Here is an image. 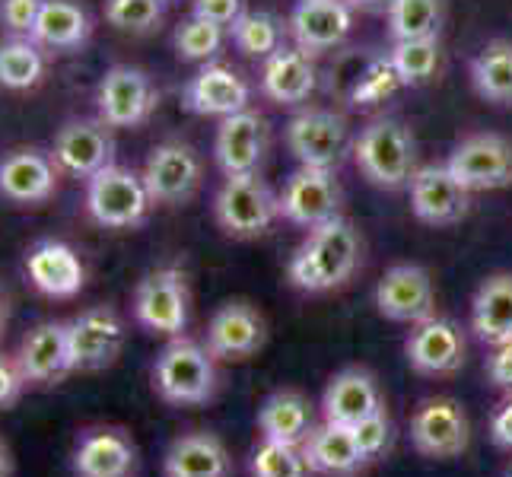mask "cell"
<instances>
[{
    "mask_svg": "<svg viewBox=\"0 0 512 477\" xmlns=\"http://www.w3.org/2000/svg\"><path fill=\"white\" fill-rule=\"evenodd\" d=\"M363 264L360 229L344 217H334L322 226L309 229L306 242L299 245L287 277L303 293H328L344 287Z\"/></svg>",
    "mask_w": 512,
    "mask_h": 477,
    "instance_id": "obj_1",
    "label": "cell"
},
{
    "mask_svg": "<svg viewBox=\"0 0 512 477\" xmlns=\"http://www.w3.org/2000/svg\"><path fill=\"white\" fill-rule=\"evenodd\" d=\"M153 388L175 408H198L217 395V360L191 338H169L153 363Z\"/></svg>",
    "mask_w": 512,
    "mask_h": 477,
    "instance_id": "obj_2",
    "label": "cell"
},
{
    "mask_svg": "<svg viewBox=\"0 0 512 477\" xmlns=\"http://www.w3.org/2000/svg\"><path fill=\"white\" fill-rule=\"evenodd\" d=\"M353 159H357V169L369 182L395 191L411 185L414 179L417 144L401 121L379 118L373 125H366L360 137L353 140Z\"/></svg>",
    "mask_w": 512,
    "mask_h": 477,
    "instance_id": "obj_3",
    "label": "cell"
},
{
    "mask_svg": "<svg viewBox=\"0 0 512 477\" xmlns=\"http://www.w3.org/2000/svg\"><path fill=\"white\" fill-rule=\"evenodd\" d=\"M153 198L144 175L128 166H105L86 179V214L105 229H134L150 217Z\"/></svg>",
    "mask_w": 512,
    "mask_h": 477,
    "instance_id": "obj_4",
    "label": "cell"
},
{
    "mask_svg": "<svg viewBox=\"0 0 512 477\" xmlns=\"http://www.w3.org/2000/svg\"><path fill=\"white\" fill-rule=\"evenodd\" d=\"M217 226L233 239L264 236L280 217V201L258 172L226 175L214 198Z\"/></svg>",
    "mask_w": 512,
    "mask_h": 477,
    "instance_id": "obj_5",
    "label": "cell"
},
{
    "mask_svg": "<svg viewBox=\"0 0 512 477\" xmlns=\"http://www.w3.org/2000/svg\"><path fill=\"white\" fill-rule=\"evenodd\" d=\"M191 312V290L182 268L166 264V268H153L140 277L134 290V318L137 325L156 334V338H182L188 328Z\"/></svg>",
    "mask_w": 512,
    "mask_h": 477,
    "instance_id": "obj_6",
    "label": "cell"
},
{
    "mask_svg": "<svg viewBox=\"0 0 512 477\" xmlns=\"http://www.w3.org/2000/svg\"><path fill=\"white\" fill-rule=\"evenodd\" d=\"M125 318L112 306H90L67 322L70 341V366L74 373H102L115 366V360L125 350Z\"/></svg>",
    "mask_w": 512,
    "mask_h": 477,
    "instance_id": "obj_7",
    "label": "cell"
},
{
    "mask_svg": "<svg viewBox=\"0 0 512 477\" xmlns=\"http://www.w3.org/2000/svg\"><path fill=\"white\" fill-rule=\"evenodd\" d=\"M160 93L140 67L112 64L96 86V109L109 128H137L153 115Z\"/></svg>",
    "mask_w": 512,
    "mask_h": 477,
    "instance_id": "obj_8",
    "label": "cell"
},
{
    "mask_svg": "<svg viewBox=\"0 0 512 477\" xmlns=\"http://www.w3.org/2000/svg\"><path fill=\"white\" fill-rule=\"evenodd\" d=\"M280 201V217L293 226L315 229L334 217H341V201L344 191L334 169H315V166H299L284 191L277 194Z\"/></svg>",
    "mask_w": 512,
    "mask_h": 477,
    "instance_id": "obj_9",
    "label": "cell"
},
{
    "mask_svg": "<svg viewBox=\"0 0 512 477\" xmlns=\"http://www.w3.org/2000/svg\"><path fill=\"white\" fill-rule=\"evenodd\" d=\"M411 443L423 458H446L465 455L471 446V423L465 408L455 398H427L417 404L411 417Z\"/></svg>",
    "mask_w": 512,
    "mask_h": 477,
    "instance_id": "obj_10",
    "label": "cell"
},
{
    "mask_svg": "<svg viewBox=\"0 0 512 477\" xmlns=\"http://www.w3.org/2000/svg\"><path fill=\"white\" fill-rule=\"evenodd\" d=\"M144 182L153 204H188L194 198V191L201 188L204 179V163L198 150L185 140H163L156 144L144 163Z\"/></svg>",
    "mask_w": 512,
    "mask_h": 477,
    "instance_id": "obj_11",
    "label": "cell"
},
{
    "mask_svg": "<svg viewBox=\"0 0 512 477\" xmlns=\"http://www.w3.org/2000/svg\"><path fill=\"white\" fill-rule=\"evenodd\" d=\"M48 153L58 163L61 175L86 182L115 163V137L102 118H74L55 134Z\"/></svg>",
    "mask_w": 512,
    "mask_h": 477,
    "instance_id": "obj_12",
    "label": "cell"
},
{
    "mask_svg": "<svg viewBox=\"0 0 512 477\" xmlns=\"http://www.w3.org/2000/svg\"><path fill=\"white\" fill-rule=\"evenodd\" d=\"M287 147L299 166L334 169L350 150V131L344 115L331 109H306L287 125Z\"/></svg>",
    "mask_w": 512,
    "mask_h": 477,
    "instance_id": "obj_13",
    "label": "cell"
},
{
    "mask_svg": "<svg viewBox=\"0 0 512 477\" xmlns=\"http://www.w3.org/2000/svg\"><path fill=\"white\" fill-rule=\"evenodd\" d=\"M61 169L39 147H13L0 153V198L16 207H39L55 198Z\"/></svg>",
    "mask_w": 512,
    "mask_h": 477,
    "instance_id": "obj_14",
    "label": "cell"
},
{
    "mask_svg": "<svg viewBox=\"0 0 512 477\" xmlns=\"http://www.w3.org/2000/svg\"><path fill=\"white\" fill-rule=\"evenodd\" d=\"M465 334L452 318L430 315L414 325V331L404 341V357H408L411 369L420 376L443 379L455 376L465 366Z\"/></svg>",
    "mask_w": 512,
    "mask_h": 477,
    "instance_id": "obj_15",
    "label": "cell"
},
{
    "mask_svg": "<svg viewBox=\"0 0 512 477\" xmlns=\"http://www.w3.org/2000/svg\"><path fill=\"white\" fill-rule=\"evenodd\" d=\"M446 166L468 191L506 188L512 185V144L500 134H474L452 150Z\"/></svg>",
    "mask_w": 512,
    "mask_h": 477,
    "instance_id": "obj_16",
    "label": "cell"
},
{
    "mask_svg": "<svg viewBox=\"0 0 512 477\" xmlns=\"http://www.w3.org/2000/svg\"><path fill=\"white\" fill-rule=\"evenodd\" d=\"M376 309L388 322L417 325L436 315V290L433 277L420 264H395L388 268L376 287Z\"/></svg>",
    "mask_w": 512,
    "mask_h": 477,
    "instance_id": "obj_17",
    "label": "cell"
},
{
    "mask_svg": "<svg viewBox=\"0 0 512 477\" xmlns=\"http://www.w3.org/2000/svg\"><path fill=\"white\" fill-rule=\"evenodd\" d=\"M26 277L29 284L48 299H74L86 284V264L61 239H39L26 249Z\"/></svg>",
    "mask_w": 512,
    "mask_h": 477,
    "instance_id": "obj_18",
    "label": "cell"
},
{
    "mask_svg": "<svg viewBox=\"0 0 512 477\" xmlns=\"http://www.w3.org/2000/svg\"><path fill=\"white\" fill-rule=\"evenodd\" d=\"M13 357L23 369L26 385H32V388L61 385L67 376H74V366H70L67 322H39L20 341V350H16Z\"/></svg>",
    "mask_w": 512,
    "mask_h": 477,
    "instance_id": "obj_19",
    "label": "cell"
},
{
    "mask_svg": "<svg viewBox=\"0 0 512 477\" xmlns=\"http://www.w3.org/2000/svg\"><path fill=\"white\" fill-rule=\"evenodd\" d=\"M70 468H74V477H134L137 446L118 427H90L77 436Z\"/></svg>",
    "mask_w": 512,
    "mask_h": 477,
    "instance_id": "obj_20",
    "label": "cell"
},
{
    "mask_svg": "<svg viewBox=\"0 0 512 477\" xmlns=\"http://www.w3.org/2000/svg\"><path fill=\"white\" fill-rule=\"evenodd\" d=\"M268 144H271V131L264 115L242 109L220 121L214 140V159L223 169V175H249L258 172L264 153H268Z\"/></svg>",
    "mask_w": 512,
    "mask_h": 477,
    "instance_id": "obj_21",
    "label": "cell"
},
{
    "mask_svg": "<svg viewBox=\"0 0 512 477\" xmlns=\"http://www.w3.org/2000/svg\"><path fill=\"white\" fill-rule=\"evenodd\" d=\"M268 341V328H264V318L255 306L249 303H223L214 318L207 325V338L204 347L210 350L214 360H249Z\"/></svg>",
    "mask_w": 512,
    "mask_h": 477,
    "instance_id": "obj_22",
    "label": "cell"
},
{
    "mask_svg": "<svg viewBox=\"0 0 512 477\" xmlns=\"http://www.w3.org/2000/svg\"><path fill=\"white\" fill-rule=\"evenodd\" d=\"M471 191L449 166H423L411 179V210L427 226H452L468 214Z\"/></svg>",
    "mask_w": 512,
    "mask_h": 477,
    "instance_id": "obj_23",
    "label": "cell"
},
{
    "mask_svg": "<svg viewBox=\"0 0 512 477\" xmlns=\"http://www.w3.org/2000/svg\"><path fill=\"white\" fill-rule=\"evenodd\" d=\"M353 29L350 0H299L290 13V35L309 55L338 48Z\"/></svg>",
    "mask_w": 512,
    "mask_h": 477,
    "instance_id": "obj_24",
    "label": "cell"
},
{
    "mask_svg": "<svg viewBox=\"0 0 512 477\" xmlns=\"http://www.w3.org/2000/svg\"><path fill=\"white\" fill-rule=\"evenodd\" d=\"M249 99H252V86L245 83V77H239L233 67L210 64V61L185 83V90H182L185 109L194 115L226 118V115L249 109Z\"/></svg>",
    "mask_w": 512,
    "mask_h": 477,
    "instance_id": "obj_25",
    "label": "cell"
},
{
    "mask_svg": "<svg viewBox=\"0 0 512 477\" xmlns=\"http://www.w3.org/2000/svg\"><path fill=\"white\" fill-rule=\"evenodd\" d=\"M385 408L379 379L369 373L366 366H347L341 373H334L325 385L322 395V420L331 423H344L353 427L363 417L376 414Z\"/></svg>",
    "mask_w": 512,
    "mask_h": 477,
    "instance_id": "obj_26",
    "label": "cell"
},
{
    "mask_svg": "<svg viewBox=\"0 0 512 477\" xmlns=\"http://www.w3.org/2000/svg\"><path fill=\"white\" fill-rule=\"evenodd\" d=\"M163 477H233V458L217 433L191 430L166 449Z\"/></svg>",
    "mask_w": 512,
    "mask_h": 477,
    "instance_id": "obj_27",
    "label": "cell"
},
{
    "mask_svg": "<svg viewBox=\"0 0 512 477\" xmlns=\"http://www.w3.org/2000/svg\"><path fill=\"white\" fill-rule=\"evenodd\" d=\"M303 455L312 474H322V477H357L360 471L369 468L366 458L357 449L353 430L331 420L315 423L303 443Z\"/></svg>",
    "mask_w": 512,
    "mask_h": 477,
    "instance_id": "obj_28",
    "label": "cell"
},
{
    "mask_svg": "<svg viewBox=\"0 0 512 477\" xmlns=\"http://www.w3.org/2000/svg\"><path fill=\"white\" fill-rule=\"evenodd\" d=\"M319 86V70L312 55L303 48H277L271 58H264L261 70V93L277 105L306 102Z\"/></svg>",
    "mask_w": 512,
    "mask_h": 477,
    "instance_id": "obj_29",
    "label": "cell"
},
{
    "mask_svg": "<svg viewBox=\"0 0 512 477\" xmlns=\"http://www.w3.org/2000/svg\"><path fill=\"white\" fill-rule=\"evenodd\" d=\"M312 427H315L312 404L303 392H296V388H277V392H271L261 401V408H258L261 439L303 446Z\"/></svg>",
    "mask_w": 512,
    "mask_h": 477,
    "instance_id": "obj_30",
    "label": "cell"
},
{
    "mask_svg": "<svg viewBox=\"0 0 512 477\" xmlns=\"http://www.w3.org/2000/svg\"><path fill=\"white\" fill-rule=\"evenodd\" d=\"M29 39L51 51H77L93 39V16L80 0H42Z\"/></svg>",
    "mask_w": 512,
    "mask_h": 477,
    "instance_id": "obj_31",
    "label": "cell"
},
{
    "mask_svg": "<svg viewBox=\"0 0 512 477\" xmlns=\"http://www.w3.org/2000/svg\"><path fill=\"white\" fill-rule=\"evenodd\" d=\"M471 331L487 347L512 341V274H493L474 293Z\"/></svg>",
    "mask_w": 512,
    "mask_h": 477,
    "instance_id": "obj_32",
    "label": "cell"
},
{
    "mask_svg": "<svg viewBox=\"0 0 512 477\" xmlns=\"http://www.w3.org/2000/svg\"><path fill=\"white\" fill-rule=\"evenodd\" d=\"M45 77V51L29 35H10L0 42V86L23 93L39 86Z\"/></svg>",
    "mask_w": 512,
    "mask_h": 477,
    "instance_id": "obj_33",
    "label": "cell"
},
{
    "mask_svg": "<svg viewBox=\"0 0 512 477\" xmlns=\"http://www.w3.org/2000/svg\"><path fill=\"white\" fill-rule=\"evenodd\" d=\"M229 35L245 58H271L277 48H284V23L271 10H245L229 26Z\"/></svg>",
    "mask_w": 512,
    "mask_h": 477,
    "instance_id": "obj_34",
    "label": "cell"
},
{
    "mask_svg": "<svg viewBox=\"0 0 512 477\" xmlns=\"http://www.w3.org/2000/svg\"><path fill=\"white\" fill-rule=\"evenodd\" d=\"M474 90L490 102H512V42H490L471 64Z\"/></svg>",
    "mask_w": 512,
    "mask_h": 477,
    "instance_id": "obj_35",
    "label": "cell"
},
{
    "mask_svg": "<svg viewBox=\"0 0 512 477\" xmlns=\"http://www.w3.org/2000/svg\"><path fill=\"white\" fill-rule=\"evenodd\" d=\"M385 13L395 42L433 39L439 35V23H443V0H392Z\"/></svg>",
    "mask_w": 512,
    "mask_h": 477,
    "instance_id": "obj_36",
    "label": "cell"
},
{
    "mask_svg": "<svg viewBox=\"0 0 512 477\" xmlns=\"http://www.w3.org/2000/svg\"><path fill=\"white\" fill-rule=\"evenodd\" d=\"M401 77L392 67V61L385 58H366L360 74L350 77V90H347V102L353 109H373V105L385 102L388 96H395L401 90Z\"/></svg>",
    "mask_w": 512,
    "mask_h": 477,
    "instance_id": "obj_37",
    "label": "cell"
},
{
    "mask_svg": "<svg viewBox=\"0 0 512 477\" xmlns=\"http://www.w3.org/2000/svg\"><path fill=\"white\" fill-rule=\"evenodd\" d=\"M388 61L398 70L404 86H420L433 80L439 67V35H433V39L395 42V48L388 51Z\"/></svg>",
    "mask_w": 512,
    "mask_h": 477,
    "instance_id": "obj_38",
    "label": "cell"
},
{
    "mask_svg": "<svg viewBox=\"0 0 512 477\" xmlns=\"http://www.w3.org/2000/svg\"><path fill=\"white\" fill-rule=\"evenodd\" d=\"M249 471L252 477H312L303 446L274 443V439H261L252 449Z\"/></svg>",
    "mask_w": 512,
    "mask_h": 477,
    "instance_id": "obj_39",
    "label": "cell"
},
{
    "mask_svg": "<svg viewBox=\"0 0 512 477\" xmlns=\"http://www.w3.org/2000/svg\"><path fill=\"white\" fill-rule=\"evenodd\" d=\"M223 39H226V29L217 23L201 20V16H188V20L179 23V29H175V35H172L179 58L201 61V64H207L217 55V51L223 48Z\"/></svg>",
    "mask_w": 512,
    "mask_h": 477,
    "instance_id": "obj_40",
    "label": "cell"
},
{
    "mask_svg": "<svg viewBox=\"0 0 512 477\" xmlns=\"http://www.w3.org/2000/svg\"><path fill=\"white\" fill-rule=\"evenodd\" d=\"M163 0H105V23L121 32H153L163 23Z\"/></svg>",
    "mask_w": 512,
    "mask_h": 477,
    "instance_id": "obj_41",
    "label": "cell"
},
{
    "mask_svg": "<svg viewBox=\"0 0 512 477\" xmlns=\"http://www.w3.org/2000/svg\"><path fill=\"white\" fill-rule=\"evenodd\" d=\"M353 439H357V449L360 455L366 458V465H376L382 458L392 452V443H395V427H392V417L388 411H376L363 417L360 423H353Z\"/></svg>",
    "mask_w": 512,
    "mask_h": 477,
    "instance_id": "obj_42",
    "label": "cell"
},
{
    "mask_svg": "<svg viewBox=\"0 0 512 477\" xmlns=\"http://www.w3.org/2000/svg\"><path fill=\"white\" fill-rule=\"evenodd\" d=\"M42 0H0V26L10 35H32Z\"/></svg>",
    "mask_w": 512,
    "mask_h": 477,
    "instance_id": "obj_43",
    "label": "cell"
},
{
    "mask_svg": "<svg viewBox=\"0 0 512 477\" xmlns=\"http://www.w3.org/2000/svg\"><path fill=\"white\" fill-rule=\"evenodd\" d=\"M26 379H23V369L16 363V357L10 353H0V411H10L16 401L23 398L26 392Z\"/></svg>",
    "mask_w": 512,
    "mask_h": 477,
    "instance_id": "obj_44",
    "label": "cell"
},
{
    "mask_svg": "<svg viewBox=\"0 0 512 477\" xmlns=\"http://www.w3.org/2000/svg\"><path fill=\"white\" fill-rule=\"evenodd\" d=\"M245 13V0H191V16H201L207 23H217L223 29L233 26Z\"/></svg>",
    "mask_w": 512,
    "mask_h": 477,
    "instance_id": "obj_45",
    "label": "cell"
},
{
    "mask_svg": "<svg viewBox=\"0 0 512 477\" xmlns=\"http://www.w3.org/2000/svg\"><path fill=\"white\" fill-rule=\"evenodd\" d=\"M487 379L493 388L512 395V341L493 347V353L487 357Z\"/></svg>",
    "mask_w": 512,
    "mask_h": 477,
    "instance_id": "obj_46",
    "label": "cell"
},
{
    "mask_svg": "<svg viewBox=\"0 0 512 477\" xmlns=\"http://www.w3.org/2000/svg\"><path fill=\"white\" fill-rule=\"evenodd\" d=\"M490 439H493V446H500L503 452H512V395H506V401L493 411Z\"/></svg>",
    "mask_w": 512,
    "mask_h": 477,
    "instance_id": "obj_47",
    "label": "cell"
},
{
    "mask_svg": "<svg viewBox=\"0 0 512 477\" xmlns=\"http://www.w3.org/2000/svg\"><path fill=\"white\" fill-rule=\"evenodd\" d=\"M10 474H13V452L4 439H0V477H10Z\"/></svg>",
    "mask_w": 512,
    "mask_h": 477,
    "instance_id": "obj_48",
    "label": "cell"
},
{
    "mask_svg": "<svg viewBox=\"0 0 512 477\" xmlns=\"http://www.w3.org/2000/svg\"><path fill=\"white\" fill-rule=\"evenodd\" d=\"M353 10H388L392 0H350Z\"/></svg>",
    "mask_w": 512,
    "mask_h": 477,
    "instance_id": "obj_49",
    "label": "cell"
},
{
    "mask_svg": "<svg viewBox=\"0 0 512 477\" xmlns=\"http://www.w3.org/2000/svg\"><path fill=\"white\" fill-rule=\"evenodd\" d=\"M4 325H7V299L0 293V334H4Z\"/></svg>",
    "mask_w": 512,
    "mask_h": 477,
    "instance_id": "obj_50",
    "label": "cell"
},
{
    "mask_svg": "<svg viewBox=\"0 0 512 477\" xmlns=\"http://www.w3.org/2000/svg\"><path fill=\"white\" fill-rule=\"evenodd\" d=\"M503 477H512V462H509V465L503 468Z\"/></svg>",
    "mask_w": 512,
    "mask_h": 477,
    "instance_id": "obj_51",
    "label": "cell"
},
{
    "mask_svg": "<svg viewBox=\"0 0 512 477\" xmlns=\"http://www.w3.org/2000/svg\"><path fill=\"white\" fill-rule=\"evenodd\" d=\"M163 4H169V0H163Z\"/></svg>",
    "mask_w": 512,
    "mask_h": 477,
    "instance_id": "obj_52",
    "label": "cell"
}]
</instances>
